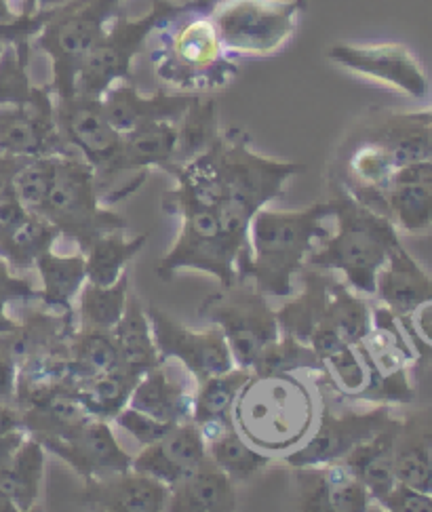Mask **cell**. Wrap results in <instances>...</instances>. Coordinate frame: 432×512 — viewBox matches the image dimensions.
<instances>
[{"mask_svg":"<svg viewBox=\"0 0 432 512\" xmlns=\"http://www.w3.org/2000/svg\"><path fill=\"white\" fill-rule=\"evenodd\" d=\"M333 220L336 232H329L310 251L306 266L340 272L344 283L361 295H376V279L401 239L388 218L359 203L342 184H336Z\"/></svg>","mask_w":432,"mask_h":512,"instance_id":"3","label":"cell"},{"mask_svg":"<svg viewBox=\"0 0 432 512\" xmlns=\"http://www.w3.org/2000/svg\"><path fill=\"white\" fill-rule=\"evenodd\" d=\"M350 194L384 215L401 232L422 234L432 228V163L428 159L392 171L382 190H355Z\"/></svg>","mask_w":432,"mask_h":512,"instance_id":"17","label":"cell"},{"mask_svg":"<svg viewBox=\"0 0 432 512\" xmlns=\"http://www.w3.org/2000/svg\"><path fill=\"white\" fill-rule=\"evenodd\" d=\"M22 428H24L22 413H19L13 405L0 401V435H7V432L22 430Z\"/></svg>","mask_w":432,"mask_h":512,"instance_id":"47","label":"cell"},{"mask_svg":"<svg viewBox=\"0 0 432 512\" xmlns=\"http://www.w3.org/2000/svg\"><path fill=\"white\" fill-rule=\"evenodd\" d=\"M327 319L338 329L342 340L359 346L371 331L373 308L352 291L346 283L331 279L327 298Z\"/></svg>","mask_w":432,"mask_h":512,"instance_id":"41","label":"cell"},{"mask_svg":"<svg viewBox=\"0 0 432 512\" xmlns=\"http://www.w3.org/2000/svg\"><path fill=\"white\" fill-rule=\"evenodd\" d=\"M15 395V369L13 363L5 357H0V401H5Z\"/></svg>","mask_w":432,"mask_h":512,"instance_id":"48","label":"cell"},{"mask_svg":"<svg viewBox=\"0 0 432 512\" xmlns=\"http://www.w3.org/2000/svg\"><path fill=\"white\" fill-rule=\"evenodd\" d=\"M428 110L422 112H395L376 110L367 116L361 131L369 140L380 144L395 163L403 167L426 159V125Z\"/></svg>","mask_w":432,"mask_h":512,"instance_id":"24","label":"cell"},{"mask_svg":"<svg viewBox=\"0 0 432 512\" xmlns=\"http://www.w3.org/2000/svg\"><path fill=\"white\" fill-rule=\"evenodd\" d=\"M68 152L72 150L57 129L51 87H34L30 100L0 106V156L38 159Z\"/></svg>","mask_w":432,"mask_h":512,"instance_id":"15","label":"cell"},{"mask_svg":"<svg viewBox=\"0 0 432 512\" xmlns=\"http://www.w3.org/2000/svg\"><path fill=\"white\" fill-rule=\"evenodd\" d=\"M45 451H51L68 466L74 468L83 481L104 479L116 472H125L131 468L133 456L127 454L119 439L114 437L110 422L106 420H89L76 435L68 439L45 437L38 439Z\"/></svg>","mask_w":432,"mask_h":512,"instance_id":"18","label":"cell"},{"mask_svg":"<svg viewBox=\"0 0 432 512\" xmlns=\"http://www.w3.org/2000/svg\"><path fill=\"white\" fill-rule=\"evenodd\" d=\"M70 367L74 378L95 376V373H110L125 369L119 348L114 342L112 329L100 327H74L70 344ZM129 371V369H127Z\"/></svg>","mask_w":432,"mask_h":512,"instance_id":"36","label":"cell"},{"mask_svg":"<svg viewBox=\"0 0 432 512\" xmlns=\"http://www.w3.org/2000/svg\"><path fill=\"white\" fill-rule=\"evenodd\" d=\"M178 148V123L154 121L123 135V150L114 165V177L125 171H148L150 167L167 169Z\"/></svg>","mask_w":432,"mask_h":512,"instance_id":"29","label":"cell"},{"mask_svg":"<svg viewBox=\"0 0 432 512\" xmlns=\"http://www.w3.org/2000/svg\"><path fill=\"white\" fill-rule=\"evenodd\" d=\"M129 289L131 277L127 270L114 285H95L87 281L76 295L78 325L114 329V325L121 321L125 312Z\"/></svg>","mask_w":432,"mask_h":512,"instance_id":"39","label":"cell"},{"mask_svg":"<svg viewBox=\"0 0 432 512\" xmlns=\"http://www.w3.org/2000/svg\"><path fill=\"white\" fill-rule=\"evenodd\" d=\"M205 439L211 462L224 470L234 483L247 481L272 464V456L255 449L234 426L213 432Z\"/></svg>","mask_w":432,"mask_h":512,"instance_id":"38","label":"cell"},{"mask_svg":"<svg viewBox=\"0 0 432 512\" xmlns=\"http://www.w3.org/2000/svg\"><path fill=\"white\" fill-rule=\"evenodd\" d=\"M66 3H70V0H13L19 15H36L55 7H62Z\"/></svg>","mask_w":432,"mask_h":512,"instance_id":"46","label":"cell"},{"mask_svg":"<svg viewBox=\"0 0 432 512\" xmlns=\"http://www.w3.org/2000/svg\"><path fill=\"white\" fill-rule=\"evenodd\" d=\"M123 0H70L57 7L34 36L36 47L51 59V91L55 100L74 95L78 66L97 43Z\"/></svg>","mask_w":432,"mask_h":512,"instance_id":"9","label":"cell"},{"mask_svg":"<svg viewBox=\"0 0 432 512\" xmlns=\"http://www.w3.org/2000/svg\"><path fill=\"white\" fill-rule=\"evenodd\" d=\"M428 445H430V468H432V413H430V426H428ZM432 494V489H430Z\"/></svg>","mask_w":432,"mask_h":512,"instance_id":"52","label":"cell"},{"mask_svg":"<svg viewBox=\"0 0 432 512\" xmlns=\"http://www.w3.org/2000/svg\"><path fill=\"white\" fill-rule=\"evenodd\" d=\"M209 458L207 439L194 422L175 424L163 439L142 447L131 468L171 487Z\"/></svg>","mask_w":432,"mask_h":512,"instance_id":"21","label":"cell"},{"mask_svg":"<svg viewBox=\"0 0 432 512\" xmlns=\"http://www.w3.org/2000/svg\"><path fill=\"white\" fill-rule=\"evenodd\" d=\"M171 512H232L237 510L234 481L207 458L201 466L169 487Z\"/></svg>","mask_w":432,"mask_h":512,"instance_id":"26","label":"cell"},{"mask_svg":"<svg viewBox=\"0 0 432 512\" xmlns=\"http://www.w3.org/2000/svg\"><path fill=\"white\" fill-rule=\"evenodd\" d=\"M186 3L188 0H152L150 9L137 17L114 13L104 34L78 66L74 95L102 100L110 87L129 81L133 59L144 51L152 32Z\"/></svg>","mask_w":432,"mask_h":512,"instance_id":"6","label":"cell"},{"mask_svg":"<svg viewBox=\"0 0 432 512\" xmlns=\"http://www.w3.org/2000/svg\"><path fill=\"white\" fill-rule=\"evenodd\" d=\"M209 152L224 190L220 203L241 211L249 220L270 201L283 196L293 177L306 171V165L255 152L241 129L220 133Z\"/></svg>","mask_w":432,"mask_h":512,"instance_id":"7","label":"cell"},{"mask_svg":"<svg viewBox=\"0 0 432 512\" xmlns=\"http://www.w3.org/2000/svg\"><path fill=\"white\" fill-rule=\"evenodd\" d=\"M373 298L399 321L414 319L420 310L432 306V279L399 243L378 272Z\"/></svg>","mask_w":432,"mask_h":512,"instance_id":"23","label":"cell"},{"mask_svg":"<svg viewBox=\"0 0 432 512\" xmlns=\"http://www.w3.org/2000/svg\"><path fill=\"white\" fill-rule=\"evenodd\" d=\"M196 95L201 93H180L167 89L144 95L131 81H123L110 87L100 102L110 125L125 135L154 121L178 123Z\"/></svg>","mask_w":432,"mask_h":512,"instance_id":"20","label":"cell"},{"mask_svg":"<svg viewBox=\"0 0 432 512\" xmlns=\"http://www.w3.org/2000/svg\"><path fill=\"white\" fill-rule=\"evenodd\" d=\"M55 121L64 142L95 169L104 194L114 180V165L123 150V135L116 131L102 110L100 100L72 95L55 100Z\"/></svg>","mask_w":432,"mask_h":512,"instance_id":"12","label":"cell"},{"mask_svg":"<svg viewBox=\"0 0 432 512\" xmlns=\"http://www.w3.org/2000/svg\"><path fill=\"white\" fill-rule=\"evenodd\" d=\"M317 422L310 388L289 371L253 373L232 409V424L268 456L287 454L302 445Z\"/></svg>","mask_w":432,"mask_h":512,"instance_id":"4","label":"cell"},{"mask_svg":"<svg viewBox=\"0 0 432 512\" xmlns=\"http://www.w3.org/2000/svg\"><path fill=\"white\" fill-rule=\"evenodd\" d=\"M298 508L308 512H367L376 504L367 487L338 460L296 468Z\"/></svg>","mask_w":432,"mask_h":512,"instance_id":"19","label":"cell"},{"mask_svg":"<svg viewBox=\"0 0 432 512\" xmlns=\"http://www.w3.org/2000/svg\"><path fill=\"white\" fill-rule=\"evenodd\" d=\"M45 477V447L34 437H26L13 454L0 464V491L17 510H32Z\"/></svg>","mask_w":432,"mask_h":512,"instance_id":"33","label":"cell"},{"mask_svg":"<svg viewBox=\"0 0 432 512\" xmlns=\"http://www.w3.org/2000/svg\"><path fill=\"white\" fill-rule=\"evenodd\" d=\"M403 416H395L386 426H382L376 435L361 441L352 447L340 460L352 477H357L371 494V498L380 504V500L395 487V443L401 430Z\"/></svg>","mask_w":432,"mask_h":512,"instance_id":"25","label":"cell"},{"mask_svg":"<svg viewBox=\"0 0 432 512\" xmlns=\"http://www.w3.org/2000/svg\"><path fill=\"white\" fill-rule=\"evenodd\" d=\"M34 266L43 283V289L38 291V302L51 312L72 314L76 295L87 283L83 251L72 255H57L53 249H49L36 260Z\"/></svg>","mask_w":432,"mask_h":512,"instance_id":"31","label":"cell"},{"mask_svg":"<svg viewBox=\"0 0 432 512\" xmlns=\"http://www.w3.org/2000/svg\"><path fill=\"white\" fill-rule=\"evenodd\" d=\"M428 125H426V159L432 163V110H428Z\"/></svg>","mask_w":432,"mask_h":512,"instance_id":"51","label":"cell"},{"mask_svg":"<svg viewBox=\"0 0 432 512\" xmlns=\"http://www.w3.org/2000/svg\"><path fill=\"white\" fill-rule=\"evenodd\" d=\"M430 413L416 411L411 416H403L401 430L395 443V479L407 487L420 491L432 489V468H430V445L428 426Z\"/></svg>","mask_w":432,"mask_h":512,"instance_id":"32","label":"cell"},{"mask_svg":"<svg viewBox=\"0 0 432 512\" xmlns=\"http://www.w3.org/2000/svg\"><path fill=\"white\" fill-rule=\"evenodd\" d=\"M112 333L125 369L137 373V376H144L146 371L163 365L159 357V348H156L154 342L146 306L137 298L133 289H129L125 312L121 321L114 325Z\"/></svg>","mask_w":432,"mask_h":512,"instance_id":"30","label":"cell"},{"mask_svg":"<svg viewBox=\"0 0 432 512\" xmlns=\"http://www.w3.org/2000/svg\"><path fill=\"white\" fill-rule=\"evenodd\" d=\"M249 378L251 369L234 365L230 371L218 373V376H211L203 382H196L192 422L203 430L205 437L228 426H234L232 409Z\"/></svg>","mask_w":432,"mask_h":512,"instance_id":"28","label":"cell"},{"mask_svg":"<svg viewBox=\"0 0 432 512\" xmlns=\"http://www.w3.org/2000/svg\"><path fill=\"white\" fill-rule=\"evenodd\" d=\"M102 203L95 169L81 154L68 152L57 156L55 182L38 215H43L60 230V234L74 239L83 251L95 236L129 228L123 215L114 213Z\"/></svg>","mask_w":432,"mask_h":512,"instance_id":"8","label":"cell"},{"mask_svg":"<svg viewBox=\"0 0 432 512\" xmlns=\"http://www.w3.org/2000/svg\"><path fill=\"white\" fill-rule=\"evenodd\" d=\"M112 422L121 430H125L127 435H131L142 447L163 439L167 432L175 426V424H169L163 420H156V418L148 416V413L135 409L131 405H127L125 409L116 413V418Z\"/></svg>","mask_w":432,"mask_h":512,"instance_id":"43","label":"cell"},{"mask_svg":"<svg viewBox=\"0 0 432 512\" xmlns=\"http://www.w3.org/2000/svg\"><path fill=\"white\" fill-rule=\"evenodd\" d=\"M430 110H432V108H430Z\"/></svg>","mask_w":432,"mask_h":512,"instance_id":"54","label":"cell"},{"mask_svg":"<svg viewBox=\"0 0 432 512\" xmlns=\"http://www.w3.org/2000/svg\"><path fill=\"white\" fill-rule=\"evenodd\" d=\"M169 487L133 468L116 475L85 481L78 502L89 510L106 512H161L167 510Z\"/></svg>","mask_w":432,"mask_h":512,"instance_id":"22","label":"cell"},{"mask_svg":"<svg viewBox=\"0 0 432 512\" xmlns=\"http://www.w3.org/2000/svg\"><path fill=\"white\" fill-rule=\"evenodd\" d=\"M150 241V232L127 236L125 230L104 232L83 249L87 281L95 285H114L127 270V264Z\"/></svg>","mask_w":432,"mask_h":512,"instance_id":"34","label":"cell"},{"mask_svg":"<svg viewBox=\"0 0 432 512\" xmlns=\"http://www.w3.org/2000/svg\"><path fill=\"white\" fill-rule=\"evenodd\" d=\"M57 156H38V159H24L13 169L11 190L28 211L38 213L43 209L47 196L55 182Z\"/></svg>","mask_w":432,"mask_h":512,"instance_id":"42","label":"cell"},{"mask_svg":"<svg viewBox=\"0 0 432 512\" xmlns=\"http://www.w3.org/2000/svg\"><path fill=\"white\" fill-rule=\"evenodd\" d=\"M24 439L26 437L22 430H13V432H7V435H0V464H3L19 445H22Z\"/></svg>","mask_w":432,"mask_h":512,"instance_id":"49","label":"cell"},{"mask_svg":"<svg viewBox=\"0 0 432 512\" xmlns=\"http://www.w3.org/2000/svg\"><path fill=\"white\" fill-rule=\"evenodd\" d=\"M36 300L38 302V291L28 283L13 279L7 266L0 262V336L11 331L15 327L13 321L5 317V304L11 300Z\"/></svg>","mask_w":432,"mask_h":512,"instance_id":"45","label":"cell"},{"mask_svg":"<svg viewBox=\"0 0 432 512\" xmlns=\"http://www.w3.org/2000/svg\"><path fill=\"white\" fill-rule=\"evenodd\" d=\"M213 0H188L152 32L156 45L150 51L154 74L169 89L180 93H211L226 87L237 64L215 32L209 7Z\"/></svg>","mask_w":432,"mask_h":512,"instance_id":"2","label":"cell"},{"mask_svg":"<svg viewBox=\"0 0 432 512\" xmlns=\"http://www.w3.org/2000/svg\"><path fill=\"white\" fill-rule=\"evenodd\" d=\"M220 137L218 102L209 93L196 95L178 121V148L171 165H184L207 152Z\"/></svg>","mask_w":432,"mask_h":512,"instance_id":"37","label":"cell"},{"mask_svg":"<svg viewBox=\"0 0 432 512\" xmlns=\"http://www.w3.org/2000/svg\"><path fill=\"white\" fill-rule=\"evenodd\" d=\"M142 376L121 369L110 373H95V376L74 378L70 384L72 395L83 403L91 418L112 422L116 413L129 405L131 392Z\"/></svg>","mask_w":432,"mask_h":512,"instance_id":"35","label":"cell"},{"mask_svg":"<svg viewBox=\"0 0 432 512\" xmlns=\"http://www.w3.org/2000/svg\"><path fill=\"white\" fill-rule=\"evenodd\" d=\"M199 317L222 329L237 367L253 369L262 354L281 338L277 310L251 281H237L207 295Z\"/></svg>","mask_w":432,"mask_h":512,"instance_id":"10","label":"cell"},{"mask_svg":"<svg viewBox=\"0 0 432 512\" xmlns=\"http://www.w3.org/2000/svg\"><path fill=\"white\" fill-rule=\"evenodd\" d=\"M304 0H213L209 19L226 53L272 55L298 30Z\"/></svg>","mask_w":432,"mask_h":512,"instance_id":"11","label":"cell"},{"mask_svg":"<svg viewBox=\"0 0 432 512\" xmlns=\"http://www.w3.org/2000/svg\"><path fill=\"white\" fill-rule=\"evenodd\" d=\"M57 236H60V230L43 215L30 211L24 220H19L9 232L0 236V253L13 266L30 268L45 251L53 249Z\"/></svg>","mask_w":432,"mask_h":512,"instance_id":"40","label":"cell"},{"mask_svg":"<svg viewBox=\"0 0 432 512\" xmlns=\"http://www.w3.org/2000/svg\"><path fill=\"white\" fill-rule=\"evenodd\" d=\"M382 510L392 512H432V494L395 483L378 504Z\"/></svg>","mask_w":432,"mask_h":512,"instance_id":"44","label":"cell"},{"mask_svg":"<svg viewBox=\"0 0 432 512\" xmlns=\"http://www.w3.org/2000/svg\"><path fill=\"white\" fill-rule=\"evenodd\" d=\"M7 41H3V38H0V59H3V53H5V49H7Z\"/></svg>","mask_w":432,"mask_h":512,"instance_id":"53","label":"cell"},{"mask_svg":"<svg viewBox=\"0 0 432 512\" xmlns=\"http://www.w3.org/2000/svg\"><path fill=\"white\" fill-rule=\"evenodd\" d=\"M395 418V405L373 403L369 409H344L331 411L329 403L323 401V411L317 420V430L291 454L285 456V464L300 468L342 460L352 447L386 426Z\"/></svg>","mask_w":432,"mask_h":512,"instance_id":"13","label":"cell"},{"mask_svg":"<svg viewBox=\"0 0 432 512\" xmlns=\"http://www.w3.org/2000/svg\"><path fill=\"white\" fill-rule=\"evenodd\" d=\"M129 405L169 424L192 422L194 388L173 378L163 363L137 380Z\"/></svg>","mask_w":432,"mask_h":512,"instance_id":"27","label":"cell"},{"mask_svg":"<svg viewBox=\"0 0 432 512\" xmlns=\"http://www.w3.org/2000/svg\"><path fill=\"white\" fill-rule=\"evenodd\" d=\"M163 211L180 215L182 230L171 249L156 262L161 281H171L180 270L207 272L220 281V287L239 281L241 255L224 236L218 211L173 190L163 194Z\"/></svg>","mask_w":432,"mask_h":512,"instance_id":"5","label":"cell"},{"mask_svg":"<svg viewBox=\"0 0 432 512\" xmlns=\"http://www.w3.org/2000/svg\"><path fill=\"white\" fill-rule=\"evenodd\" d=\"M327 59L352 74L371 78L411 100H424L428 76L420 59L401 43H336L327 49Z\"/></svg>","mask_w":432,"mask_h":512,"instance_id":"16","label":"cell"},{"mask_svg":"<svg viewBox=\"0 0 432 512\" xmlns=\"http://www.w3.org/2000/svg\"><path fill=\"white\" fill-rule=\"evenodd\" d=\"M19 17L24 15L17 13L13 0H0V24H13Z\"/></svg>","mask_w":432,"mask_h":512,"instance_id":"50","label":"cell"},{"mask_svg":"<svg viewBox=\"0 0 432 512\" xmlns=\"http://www.w3.org/2000/svg\"><path fill=\"white\" fill-rule=\"evenodd\" d=\"M327 220H333L331 201L287 211L260 209L249 224L245 281H251L266 298H289L310 251L331 232Z\"/></svg>","mask_w":432,"mask_h":512,"instance_id":"1","label":"cell"},{"mask_svg":"<svg viewBox=\"0 0 432 512\" xmlns=\"http://www.w3.org/2000/svg\"><path fill=\"white\" fill-rule=\"evenodd\" d=\"M146 312L163 363H182V367L190 373L194 382H203L234 367L230 346L218 325H209L196 331L180 325L165 310L156 308L154 304H148Z\"/></svg>","mask_w":432,"mask_h":512,"instance_id":"14","label":"cell"}]
</instances>
